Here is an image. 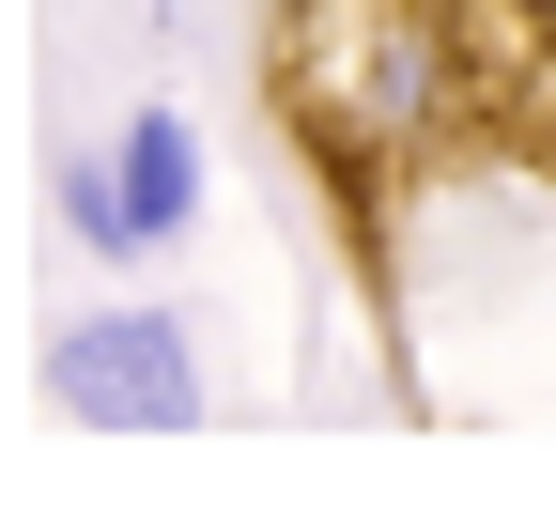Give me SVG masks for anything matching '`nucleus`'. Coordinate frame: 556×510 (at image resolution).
I'll return each instance as SVG.
<instances>
[{"instance_id": "obj_4", "label": "nucleus", "mask_w": 556, "mask_h": 510, "mask_svg": "<svg viewBox=\"0 0 556 510\" xmlns=\"http://www.w3.org/2000/svg\"><path fill=\"white\" fill-rule=\"evenodd\" d=\"M62 216H78V248H109V156H62Z\"/></svg>"}, {"instance_id": "obj_1", "label": "nucleus", "mask_w": 556, "mask_h": 510, "mask_svg": "<svg viewBox=\"0 0 556 510\" xmlns=\"http://www.w3.org/2000/svg\"><path fill=\"white\" fill-rule=\"evenodd\" d=\"M278 109H294L325 156H402V139H433L448 109V32L433 0H294L278 16Z\"/></svg>"}, {"instance_id": "obj_2", "label": "nucleus", "mask_w": 556, "mask_h": 510, "mask_svg": "<svg viewBox=\"0 0 556 510\" xmlns=\"http://www.w3.org/2000/svg\"><path fill=\"white\" fill-rule=\"evenodd\" d=\"M47 402L78 433H186L201 418V356L170 310H78L47 340Z\"/></svg>"}, {"instance_id": "obj_3", "label": "nucleus", "mask_w": 556, "mask_h": 510, "mask_svg": "<svg viewBox=\"0 0 556 510\" xmlns=\"http://www.w3.org/2000/svg\"><path fill=\"white\" fill-rule=\"evenodd\" d=\"M186 216H201V139H186V109H139V124L109 139V263L170 248Z\"/></svg>"}]
</instances>
